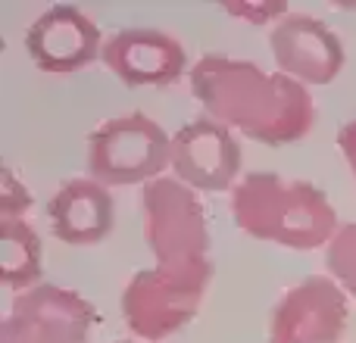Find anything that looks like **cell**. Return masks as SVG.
Segmentation results:
<instances>
[{"instance_id":"18","label":"cell","mask_w":356,"mask_h":343,"mask_svg":"<svg viewBox=\"0 0 356 343\" xmlns=\"http://www.w3.org/2000/svg\"><path fill=\"white\" fill-rule=\"evenodd\" d=\"M116 343H138V340H116Z\"/></svg>"},{"instance_id":"15","label":"cell","mask_w":356,"mask_h":343,"mask_svg":"<svg viewBox=\"0 0 356 343\" xmlns=\"http://www.w3.org/2000/svg\"><path fill=\"white\" fill-rule=\"evenodd\" d=\"M31 203H35L31 190L25 187L10 169L0 172V221L25 219V212L31 209Z\"/></svg>"},{"instance_id":"2","label":"cell","mask_w":356,"mask_h":343,"mask_svg":"<svg viewBox=\"0 0 356 343\" xmlns=\"http://www.w3.org/2000/svg\"><path fill=\"white\" fill-rule=\"evenodd\" d=\"M232 215L244 234L288 250L328 246L341 221L313 181H288L278 172H250L232 187Z\"/></svg>"},{"instance_id":"13","label":"cell","mask_w":356,"mask_h":343,"mask_svg":"<svg viewBox=\"0 0 356 343\" xmlns=\"http://www.w3.org/2000/svg\"><path fill=\"white\" fill-rule=\"evenodd\" d=\"M0 281L16 294L41 284V237L25 219L0 221Z\"/></svg>"},{"instance_id":"7","label":"cell","mask_w":356,"mask_h":343,"mask_svg":"<svg viewBox=\"0 0 356 343\" xmlns=\"http://www.w3.org/2000/svg\"><path fill=\"white\" fill-rule=\"evenodd\" d=\"M25 50L41 72L72 75L104 53L100 28L72 3H54L25 31Z\"/></svg>"},{"instance_id":"11","label":"cell","mask_w":356,"mask_h":343,"mask_svg":"<svg viewBox=\"0 0 356 343\" xmlns=\"http://www.w3.org/2000/svg\"><path fill=\"white\" fill-rule=\"evenodd\" d=\"M203 306V296L169 287L154 269H141L131 275L122 290V321L144 343H160L178 334Z\"/></svg>"},{"instance_id":"12","label":"cell","mask_w":356,"mask_h":343,"mask_svg":"<svg viewBox=\"0 0 356 343\" xmlns=\"http://www.w3.org/2000/svg\"><path fill=\"white\" fill-rule=\"evenodd\" d=\"M54 234L69 246H94L113 231L116 206L106 184L94 178H69L47 203Z\"/></svg>"},{"instance_id":"4","label":"cell","mask_w":356,"mask_h":343,"mask_svg":"<svg viewBox=\"0 0 356 343\" xmlns=\"http://www.w3.org/2000/svg\"><path fill=\"white\" fill-rule=\"evenodd\" d=\"M172 166V137L147 112L106 119L88 137V172L106 187L150 184Z\"/></svg>"},{"instance_id":"6","label":"cell","mask_w":356,"mask_h":343,"mask_svg":"<svg viewBox=\"0 0 356 343\" xmlns=\"http://www.w3.org/2000/svg\"><path fill=\"white\" fill-rule=\"evenodd\" d=\"M350 319L347 290L332 275H313L282 294L269 315V343H341Z\"/></svg>"},{"instance_id":"1","label":"cell","mask_w":356,"mask_h":343,"mask_svg":"<svg viewBox=\"0 0 356 343\" xmlns=\"http://www.w3.org/2000/svg\"><path fill=\"white\" fill-rule=\"evenodd\" d=\"M191 94L207 116L225 128H238L250 141L294 144L309 135L316 106L307 85L284 72H266L250 60L207 53L191 66Z\"/></svg>"},{"instance_id":"10","label":"cell","mask_w":356,"mask_h":343,"mask_svg":"<svg viewBox=\"0 0 356 343\" xmlns=\"http://www.w3.org/2000/svg\"><path fill=\"white\" fill-rule=\"evenodd\" d=\"M104 66L122 85L166 87L184 75L188 56L175 35L160 28H122L104 41Z\"/></svg>"},{"instance_id":"8","label":"cell","mask_w":356,"mask_h":343,"mask_svg":"<svg viewBox=\"0 0 356 343\" xmlns=\"http://www.w3.org/2000/svg\"><path fill=\"white\" fill-rule=\"evenodd\" d=\"M269 47L278 72L300 85H332L344 69V44L322 19L307 12H288L272 25Z\"/></svg>"},{"instance_id":"14","label":"cell","mask_w":356,"mask_h":343,"mask_svg":"<svg viewBox=\"0 0 356 343\" xmlns=\"http://www.w3.org/2000/svg\"><path fill=\"white\" fill-rule=\"evenodd\" d=\"M328 275L347 290V296H356V219L338 228L332 244L325 246Z\"/></svg>"},{"instance_id":"5","label":"cell","mask_w":356,"mask_h":343,"mask_svg":"<svg viewBox=\"0 0 356 343\" xmlns=\"http://www.w3.org/2000/svg\"><path fill=\"white\" fill-rule=\"evenodd\" d=\"M97 309L69 287L38 284L16 294L0 325V343H88Z\"/></svg>"},{"instance_id":"17","label":"cell","mask_w":356,"mask_h":343,"mask_svg":"<svg viewBox=\"0 0 356 343\" xmlns=\"http://www.w3.org/2000/svg\"><path fill=\"white\" fill-rule=\"evenodd\" d=\"M338 150L344 156V162L350 166L353 178H356V119H350L347 125H341L338 131Z\"/></svg>"},{"instance_id":"3","label":"cell","mask_w":356,"mask_h":343,"mask_svg":"<svg viewBox=\"0 0 356 343\" xmlns=\"http://www.w3.org/2000/svg\"><path fill=\"white\" fill-rule=\"evenodd\" d=\"M141 212L144 240L156 259V278L184 294L207 296L213 262H209V225L197 190L172 175H163L144 184Z\"/></svg>"},{"instance_id":"9","label":"cell","mask_w":356,"mask_h":343,"mask_svg":"<svg viewBox=\"0 0 356 343\" xmlns=\"http://www.w3.org/2000/svg\"><path fill=\"white\" fill-rule=\"evenodd\" d=\"M172 172L191 190L219 194L232 187L241 172L238 137L209 116L181 125L172 137Z\"/></svg>"},{"instance_id":"16","label":"cell","mask_w":356,"mask_h":343,"mask_svg":"<svg viewBox=\"0 0 356 343\" xmlns=\"http://www.w3.org/2000/svg\"><path fill=\"white\" fill-rule=\"evenodd\" d=\"M222 10L234 19H244V22H250V25H275L291 12L284 0H266V3H222Z\"/></svg>"}]
</instances>
